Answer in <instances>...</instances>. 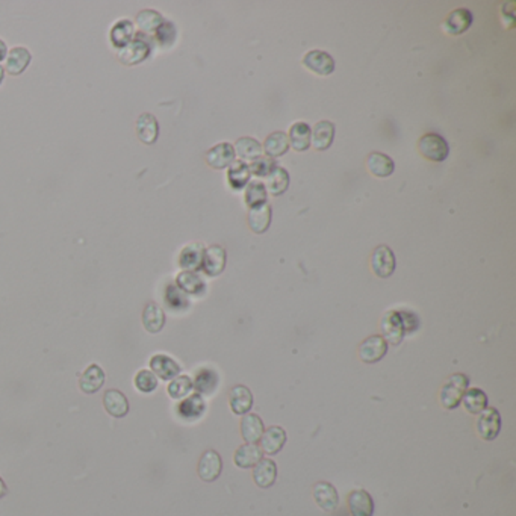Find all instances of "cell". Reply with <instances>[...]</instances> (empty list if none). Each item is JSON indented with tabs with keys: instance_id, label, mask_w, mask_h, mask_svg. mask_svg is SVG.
<instances>
[{
	"instance_id": "obj_1",
	"label": "cell",
	"mask_w": 516,
	"mask_h": 516,
	"mask_svg": "<svg viewBox=\"0 0 516 516\" xmlns=\"http://www.w3.org/2000/svg\"><path fill=\"white\" fill-rule=\"evenodd\" d=\"M469 388V379L468 376L457 372V374L450 376L447 384L441 389V404L447 411H453L457 406H460L462 398H464L466 389Z\"/></svg>"
},
{
	"instance_id": "obj_2",
	"label": "cell",
	"mask_w": 516,
	"mask_h": 516,
	"mask_svg": "<svg viewBox=\"0 0 516 516\" xmlns=\"http://www.w3.org/2000/svg\"><path fill=\"white\" fill-rule=\"evenodd\" d=\"M420 153L433 162L446 161L450 153V147L446 138L438 135V133H425L418 142Z\"/></svg>"
},
{
	"instance_id": "obj_3",
	"label": "cell",
	"mask_w": 516,
	"mask_h": 516,
	"mask_svg": "<svg viewBox=\"0 0 516 516\" xmlns=\"http://www.w3.org/2000/svg\"><path fill=\"white\" fill-rule=\"evenodd\" d=\"M150 50H152V47H150V43L147 40L135 37L128 46L117 50V59L121 64L128 67L138 66L142 61H146L149 58Z\"/></svg>"
},
{
	"instance_id": "obj_4",
	"label": "cell",
	"mask_w": 516,
	"mask_h": 516,
	"mask_svg": "<svg viewBox=\"0 0 516 516\" xmlns=\"http://www.w3.org/2000/svg\"><path fill=\"white\" fill-rule=\"evenodd\" d=\"M397 266L395 255L388 245H379L371 255V268L380 279H388L394 274Z\"/></svg>"
},
{
	"instance_id": "obj_5",
	"label": "cell",
	"mask_w": 516,
	"mask_h": 516,
	"mask_svg": "<svg viewBox=\"0 0 516 516\" xmlns=\"http://www.w3.org/2000/svg\"><path fill=\"white\" fill-rule=\"evenodd\" d=\"M501 432V415L495 407H486L482 413H478L477 433L485 441H494Z\"/></svg>"
},
{
	"instance_id": "obj_6",
	"label": "cell",
	"mask_w": 516,
	"mask_h": 516,
	"mask_svg": "<svg viewBox=\"0 0 516 516\" xmlns=\"http://www.w3.org/2000/svg\"><path fill=\"white\" fill-rule=\"evenodd\" d=\"M227 264V253L221 245H211L204 248L202 270L209 278H217L225 271Z\"/></svg>"
},
{
	"instance_id": "obj_7",
	"label": "cell",
	"mask_w": 516,
	"mask_h": 516,
	"mask_svg": "<svg viewBox=\"0 0 516 516\" xmlns=\"http://www.w3.org/2000/svg\"><path fill=\"white\" fill-rule=\"evenodd\" d=\"M380 331H381L380 336L384 337L388 344L398 345L403 341L406 333L398 310H389V312L384 315L380 321Z\"/></svg>"
},
{
	"instance_id": "obj_8",
	"label": "cell",
	"mask_w": 516,
	"mask_h": 516,
	"mask_svg": "<svg viewBox=\"0 0 516 516\" xmlns=\"http://www.w3.org/2000/svg\"><path fill=\"white\" fill-rule=\"evenodd\" d=\"M386 353L388 342L380 335H372L359 345V358L365 363H377L385 358Z\"/></svg>"
},
{
	"instance_id": "obj_9",
	"label": "cell",
	"mask_w": 516,
	"mask_h": 516,
	"mask_svg": "<svg viewBox=\"0 0 516 516\" xmlns=\"http://www.w3.org/2000/svg\"><path fill=\"white\" fill-rule=\"evenodd\" d=\"M199 477L203 480V482H215V480L220 477L221 471H223V460H221V456L215 450H208L204 451L200 462H199Z\"/></svg>"
},
{
	"instance_id": "obj_10",
	"label": "cell",
	"mask_w": 516,
	"mask_h": 516,
	"mask_svg": "<svg viewBox=\"0 0 516 516\" xmlns=\"http://www.w3.org/2000/svg\"><path fill=\"white\" fill-rule=\"evenodd\" d=\"M303 66L319 76H328L335 71V59L323 50H310L303 58Z\"/></svg>"
},
{
	"instance_id": "obj_11",
	"label": "cell",
	"mask_w": 516,
	"mask_h": 516,
	"mask_svg": "<svg viewBox=\"0 0 516 516\" xmlns=\"http://www.w3.org/2000/svg\"><path fill=\"white\" fill-rule=\"evenodd\" d=\"M5 61H6V64L3 67L5 73L11 76H20L24 73L26 68L29 67L32 61V53L29 49L17 46L8 52Z\"/></svg>"
},
{
	"instance_id": "obj_12",
	"label": "cell",
	"mask_w": 516,
	"mask_h": 516,
	"mask_svg": "<svg viewBox=\"0 0 516 516\" xmlns=\"http://www.w3.org/2000/svg\"><path fill=\"white\" fill-rule=\"evenodd\" d=\"M135 132L142 144L147 146L155 144L159 137V123L155 115L150 112H142L137 119Z\"/></svg>"
},
{
	"instance_id": "obj_13",
	"label": "cell",
	"mask_w": 516,
	"mask_h": 516,
	"mask_svg": "<svg viewBox=\"0 0 516 516\" xmlns=\"http://www.w3.org/2000/svg\"><path fill=\"white\" fill-rule=\"evenodd\" d=\"M287 432H284L280 425H273V427H268V429H265L262 438L259 441V448L262 450V453H265V455L268 456H274L278 455L279 451H282V448L284 447V443H287Z\"/></svg>"
},
{
	"instance_id": "obj_14",
	"label": "cell",
	"mask_w": 516,
	"mask_h": 516,
	"mask_svg": "<svg viewBox=\"0 0 516 516\" xmlns=\"http://www.w3.org/2000/svg\"><path fill=\"white\" fill-rule=\"evenodd\" d=\"M235 150L234 146L229 142H220V144L213 146L206 152V162L209 167L215 168V170H225L229 165L235 161Z\"/></svg>"
},
{
	"instance_id": "obj_15",
	"label": "cell",
	"mask_w": 516,
	"mask_h": 516,
	"mask_svg": "<svg viewBox=\"0 0 516 516\" xmlns=\"http://www.w3.org/2000/svg\"><path fill=\"white\" fill-rule=\"evenodd\" d=\"M312 495L315 503L321 507L324 512H335L340 504V496H337L336 489L328 482H318L314 489Z\"/></svg>"
},
{
	"instance_id": "obj_16",
	"label": "cell",
	"mask_w": 516,
	"mask_h": 516,
	"mask_svg": "<svg viewBox=\"0 0 516 516\" xmlns=\"http://www.w3.org/2000/svg\"><path fill=\"white\" fill-rule=\"evenodd\" d=\"M229 406L235 415H245L253 407V394L252 390L244 385H236L230 389Z\"/></svg>"
},
{
	"instance_id": "obj_17",
	"label": "cell",
	"mask_w": 516,
	"mask_h": 516,
	"mask_svg": "<svg viewBox=\"0 0 516 516\" xmlns=\"http://www.w3.org/2000/svg\"><path fill=\"white\" fill-rule=\"evenodd\" d=\"M471 24H473V13L466 8H459V10L450 13L442 28L450 35H462L471 28Z\"/></svg>"
},
{
	"instance_id": "obj_18",
	"label": "cell",
	"mask_w": 516,
	"mask_h": 516,
	"mask_svg": "<svg viewBox=\"0 0 516 516\" xmlns=\"http://www.w3.org/2000/svg\"><path fill=\"white\" fill-rule=\"evenodd\" d=\"M135 37H137L135 24H133V22L129 19H121L119 22H115L109 32V40L115 50H120L124 46H128Z\"/></svg>"
},
{
	"instance_id": "obj_19",
	"label": "cell",
	"mask_w": 516,
	"mask_h": 516,
	"mask_svg": "<svg viewBox=\"0 0 516 516\" xmlns=\"http://www.w3.org/2000/svg\"><path fill=\"white\" fill-rule=\"evenodd\" d=\"M204 245L202 243H191L182 248L179 255V265L183 271H194L202 268Z\"/></svg>"
},
{
	"instance_id": "obj_20",
	"label": "cell",
	"mask_w": 516,
	"mask_h": 516,
	"mask_svg": "<svg viewBox=\"0 0 516 516\" xmlns=\"http://www.w3.org/2000/svg\"><path fill=\"white\" fill-rule=\"evenodd\" d=\"M288 138L289 147H292L296 152H306L312 146V129H310L309 124L297 121L291 126Z\"/></svg>"
},
{
	"instance_id": "obj_21",
	"label": "cell",
	"mask_w": 516,
	"mask_h": 516,
	"mask_svg": "<svg viewBox=\"0 0 516 516\" xmlns=\"http://www.w3.org/2000/svg\"><path fill=\"white\" fill-rule=\"evenodd\" d=\"M150 368H152V372L162 380H173L174 377L179 376L181 367L179 363L173 361L172 358H168L165 354H155L152 359H150Z\"/></svg>"
},
{
	"instance_id": "obj_22",
	"label": "cell",
	"mask_w": 516,
	"mask_h": 516,
	"mask_svg": "<svg viewBox=\"0 0 516 516\" xmlns=\"http://www.w3.org/2000/svg\"><path fill=\"white\" fill-rule=\"evenodd\" d=\"M271 217L273 213L268 203L257 204V206L250 208V212H248V226L257 235L265 234L271 225Z\"/></svg>"
},
{
	"instance_id": "obj_23",
	"label": "cell",
	"mask_w": 516,
	"mask_h": 516,
	"mask_svg": "<svg viewBox=\"0 0 516 516\" xmlns=\"http://www.w3.org/2000/svg\"><path fill=\"white\" fill-rule=\"evenodd\" d=\"M253 480L262 489L271 487L275 483V480H278V466H275L274 460L262 457L257 462L256 466L253 468Z\"/></svg>"
},
{
	"instance_id": "obj_24",
	"label": "cell",
	"mask_w": 516,
	"mask_h": 516,
	"mask_svg": "<svg viewBox=\"0 0 516 516\" xmlns=\"http://www.w3.org/2000/svg\"><path fill=\"white\" fill-rule=\"evenodd\" d=\"M349 509L351 516H372L374 515V501L367 491L356 489L349 495Z\"/></svg>"
},
{
	"instance_id": "obj_25",
	"label": "cell",
	"mask_w": 516,
	"mask_h": 516,
	"mask_svg": "<svg viewBox=\"0 0 516 516\" xmlns=\"http://www.w3.org/2000/svg\"><path fill=\"white\" fill-rule=\"evenodd\" d=\"M105 411L114 418H124L129 413V402L119 389L106 390L103 395Z\"/></svg>"
},
{
	"instance_id": "obj_26",
	"label": "cell",
	"mask_w": 516,
	"mask_h": 516,
	"mask_svg": "<svg viewBox=\"0 0 516 516\" xmlns=\"http://www.w3.org/2000/svg\"><path fill=\"white\" fill-rule=\"evenodd\" d=\"M265 432L262 418L256 413H245L241 420V434L245 443H257Z\"/></svg>"
},
{
	"instance_id": "obj_27",
	"label": "cell",
	"mask_w": 516,
	"mask_h": 516,
	"mask_svg": "<svg viewBox=\"0 0 516 516\" xmlns=\"http://www.w3.org/2000/svg\"><path fill=\"white\" fill-rule=\"evenodd\" d=\"M204 411H206V404H204L203 397L199 394H192L177 404V415L185 421L199 420Z\"/></svg>"
},
{
	"instance_id": "obj_28",
	"label": "cell",
	"mask_w": 516,
	"mask_h": 516,
	"mask_svg": "<svg viewBox=\"0 0 516 516\" xmlns=\"http://www.w3.org/2000/svg\"><path fill=\"white\" fill-rule=\"evenodd\" d=\"M265 190L266 192H270L274 197L278 195H282L284 191L288 190L289 186V173L284 170V168L274 165L273 170L265 176Z\"/></svg>"
},
{
	"instance_id": "obj_29",
	"label": "cell",
	"mask_w": 516,
	"mask_h": 516,
	"mask_svg": "<svg viewBox=\"0 0 516 516\" xmlns=\"http://www.w3.org/2000/svg\"><path fill=\"white\" fill-rule=\"evenodd\" d=\"M264 457V453L257 443H244L235 451L234 462L238 468L250 469L255 468L257 462Z\"/></svg>"
},
{
	"instance_id": "obj_30",
	"label": "cell",
	"mask_w": 516,
	"mask_h": 516,
	"mask_svg": "<svg viewBox=\"0 0 516 516\" xmlns=\"http://www.w3.org/2000/svg\"><path fill=\"white\" fill-rule=\"evenodd\" d=\"M105 385V372L99 365H90L79 380V388L85 394H96Z\"/></svg>"
},
{
	"instance_id": "obj_31",
	"label": "cell",
	"mask_w": 516,
	"mask_h": 516,
	"mask_svg": "<svg viewBox=\"0 0 516 516\" xmlns=\"http://www.w3.org/2000/svg\"><path fill=\"white\" fill-rule=\"evenodd\" d=\"M367 168L371 174L380 177V179H385V177H389L394 173L395 164L388 155L374 152L367 158Z\"/></svg>"
},
{
	"instance_id": "obj_32",
	"label": "cell",
	"mask_w": 516,
	"mask_h": 516,
	"mask_svg": "<svg viewBox=\"0 0 516 516\" xmlns=\"http://www.w3.org/2000/svg\"><path fill=\"white\" fill-rule=\"evenodd\" d=\"M142 326L149 333H159L165 326V314L161 306L149 303L142 310Z\"/></svg>"
},
{
	"instance_id": "obj_33",
	"label": "cell",
	"mask_w": 516,
	"mask_h": 516,
	"mask_svg": "<svg viewBox=\"0 0 516 516\" xmlns=\"http://www.w3.org/2000/svg\"><path fill=\"white\" fill-rule=\"evenodd\" d=\"M335 124L331 121H319L312 129V146L318 152H324L333 144Z\"/></svg>"
},
{
	"instance_id": "obj_34",
	"label": "cell",
	"mask_w": 516,
	"mask_h": 516,
	"mask_svg": "<svg viewBox=\"0 0 516 516\" xmlns=\"http://www.w3.org/2000/svg\"><path fill=\"white\" fill-rule=\"evenodd\" d=\"M234 150H235V155L241 158V161H250L252 162V161H255V159L264 156L262 144L259 141L252 138V137L239 138L235 142Z\"/></svg>"
},
{
	"instance_id": "obj_35",
	"label": "cell",
	"mask_w": 516,
	"mask_h": 516,
	"mask_svg": "<svg viewBox=\"0 0 516 516\" xmlns=\"http://www.w3.org/2000/svg\"><path fill=\"white\" fill-rule=\"evenodd\" d=\"M176 287L185 294H191V296H200L206 289L204 280L194 271H182L177 274Z\"/></svg>"
},
{
	"instance_id": "obj_36",
	"label": "cell",
	"mask_w": 516,
	"mask_h": 516,
	"mask_svg": "<svg viewBox=\"0 0 516 516\" xmlns=\"http://www.w3.org/2000/svg\"><path fill=\"white\" fill-rule=\"evenodd\" d=\"M289 150V138L284 132H273L266 137L264 142V153L268 155V158L274 159L283 156Z\"/></svg>"
},
{
	"instance_id": "obj_37",
	"label": "cell",
	"mask_w": 516,
	"mask_h": 516,
	"mask_svg": "<svg viewBox=\"0 0 516 516\" xmlns=\"http://www.w3.org/2000/svg\"><path fill=\"white\" fill-rule=\"evenodd\" d=\"M218 381L220 379L217 371H213L211 368H203L197 372V376H195L192 381V388L197 390L199 395H211L215 393Z\"/></svg>"
},
{
	"instance_id": "obj_38",
	"label": "cell",
	"mask_w": 516,
	"mask_h": 516,
	"mask_svg": "<svg viewBox=\"0 0 516 516\" xmlns=\"http://www.w3.org/2000/svg\"><path fill=\"white\" fill-rule=\"evenodd\" d=\"M162 23H164V17L161 13H158L155 10H142L137 14L135 23L133 24H137V28L139 29L141 33L150 35V33H155Z\"/></svg>"
},
{
	"instance_id": "obj_39",
	"label": "cell",
	"mask_w": 516,
	"mask_h": 516,
	"mask_svg": "<svg viewBox=\"0 0 516 516\" xmlns=\"http://www.w3.org/2000/svg\"><path fill=\"white\" fill-rule=\"evenodd\" d=\"M250 170H248V165L241 161V159H235V161L229 165V172H227V181L229 185L232 186L234 190H241L247 183L250 182Z\"/></svg>"
},
{
	"instance_id": "obj_40",
	"label": "cell",
	"mask_w": 516,
	"mask_h": 516,
	"mask_svg": "<svg viewBox=\"0 0 516 516\" xmlns=\"http://www.w3.org/2000/svg\"><path fill=\"white\" fill-rule=\"evenodd\" d=\"M487 395L483 389L480 388H468L466 393L464 395V398H462V403L464 404V407L466 409V411L469 413L473 415H478L482 413L485 409L487 407Z\"/></svg>"
},
{
	"instance_id": "obj_41",
	"label": "cell",
	"mask_w": 516,
	"mask_h": 516,
	"mask_svg": "<svg viewBox=\"0 0 516 516\" xmlns=\"http://www.w3.org/2000/svg\"><path fill=\"white\" fill-rule=\"evenodd\" d=\"M266 190L261 181H250L245 186V203L248 208L266 203Z\"/></svg>"
},
{
	"instance_id": "obj_42",
	"label": "cell",
	"mask_w": 516,
	"mask_h": 516,
	"mask_svg": "<svg viewBox=\"0 0 516 516\" xmlns=\"http://www.w3.org/2000/svg\"><path fill=\"white\" fill-rule=\"evenodd\" d=\"M192 389V380L188 376H177L168 385V395L174 400H181L188 395Z\"/></svg>"
},
{
	"instance_id": "obj_43",
	"label": "cell",
	"mask_w": 516,
	"mask_h": 516,
	"mask_svg": "<svg viewBox=\"0 0 516 516\" xmlns=\"http://www.w3.org/2000/svg\"><path fill=\"white\" fill-rule=\"evenodd\" d=\"M165 301L170 309L174 310H183L190 306V301L186 298V294L181 291L176 284H170L165 292Z\"/></svg>"
},
{
	"instance_id": "obj_44",
	"label": "cell",
	"mask_w": 516,
	"mask_h": 516,
	"mask_svg": "<svg viewBox=\"0 0 516 516\" xmlns=\"http://www.w3.org/2000/svg\"><path fill=\"white\" fill-rule=\"evenodd\" d=\"M135 386L142 394H150L153 393L158 386V379L152 371L149 370H141L135 376Z\"/></svg>"
},
{
	"instance_id": "obj_45",
	"label": "cell",
	"mask_w": 516,
	"mask_h": 516,
	"mask_svg": "<svg viewBox=\"0 0 516 516\" xmlns=\"http://www.w3.org/2000/svg\"><path fill=\"white\" fill-rule=\"evenodd\" d=\"M248 165V170H250V174H255V176H259V177H265L266 174H268L273 168H274V161L271 158L268 156H261L255 159V161H252Z\"/></svg>"
},
{
	"instance_id": "obj_46",
	"label": "cell",
	"mask_w": 516,
	"mask_h": 516,
	"mask_svg": "<svg viewBox=\"0 0 516 516\" xmlns=\"http://www.w3.org/2000/svg\"><path fill=\"white\" fill-rule=\"evenodd\" d=\"M156 40L162 46H172L176 40V28L172 22L164 20V23L159 26V29L155 32Z\"/></svg>"
},
{
	"instance_id": "obj_47",
	"label": "cell",
	"mask_w": 516,
	"mask_h": 516,
	"mask_svg": "<svg viewBox=\"0 0 516 516\" xmlns=\"http://www.w3.org/2000/svg\"><path fill=\"white\" fill-rule=\"evenodd\" d=\"M400 317H402V323L404 333H412L418 327H420V318H418L411 310H398Z\"/></svg>"
},
{
	"instance_id": "obj_48",
	"label": "cell",
	"mask_w": 516,
	"mask_h": 516,
	"mask_svg": "<svg viewBox=\"0 0 516 516\" xmlns=\"http://www.w3.org/2000/svg\"><path fill=\"white\" fill-rule=\"evenodd\" d=\"M6 55H8V46H6V43L0 38V62L6 59Z\"/></svg>"
},
{
	"instance_id": "obj_49",
	"label": "cell",
	"mask_w": 516,
	"mask_h": 516,
	"mask_svg": "<svg viewBox=\"0 0 516 516\" xmlns=\"http://www.w3.org/2000/svg\"><path fill=\"white\" fill-rule=\"evenodd\" d=\"M6 494H8V487H6L5 482L2 480V477H0V498H3Z\"/></svg>"
},
{
	"instance_id": "obj_50",
	"label": "cell",
	"mask_w": 516,
	"mask_h": 516,
	"mask_svg": "<svg viewBox=\"0 0 516 516\" xmlns=\"http://www.w3.org/2000/svg\"><path fill=\"white\" fill-rule=\"evenodd\" d=\"M3 81H5V68L0 66V86H2Z\"/></svg>"
}]
</instances>
